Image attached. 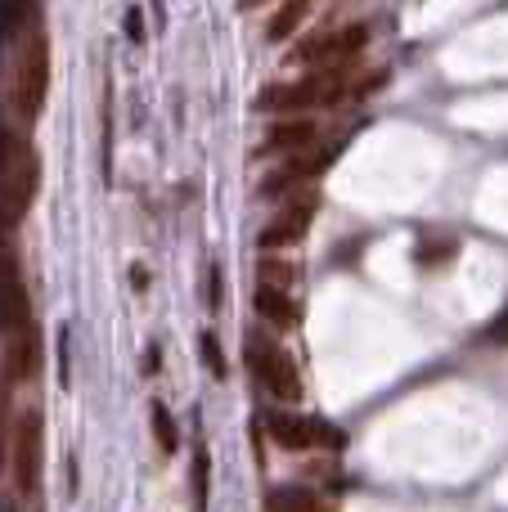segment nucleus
<instances>
[{"label": "nucleus", "mask_w": 508, "mask_h": 512, "mask_svg": "<svg viewBox=\"0 0 508 512\" xmlns=\"http://www.w3.org/2000/svg\"><path fill=\"white\" fill-rule=\"evenodd\" d=\"M41 364H45L41 315H36L18 248H9L0 239V378L9 387H27V382H36Z\"/></svg>", "instance_id": "nucleus-1"}, {"label": "nucleus", "mask_w": 508, "mask_h": 512, "mask_svg": "<svg viewBox=\"0 0 508 512\" xmlns=\"http://www.w3.org/2000/svg\"><path fill=\"white\" fill-rule=\"evenodd\" d=\"M50 99V32L45 18L0 41V108L14 122L36 126Z\"/></svg>", "instance_id": "nucleus-2"}, {"label": "nucleus", "mask_w": 508, "mask_h": 512, "mask_svg": "<svg viewBox=\"0 0 508 512\" xmlns=\"http://www.w3.org/2000/svg\"><path fill=\"white\" fill-rule=\"evenodd\" d=\"M27 131L32 126L14 122L0 108V239L18 234L41 194V153Z\"/></svg>", "instance_id": "nucleus-3"}, {"label": "nucleus", "mask_w": 508, "mask_h": 512, "mask_svg": "<svg viewBox=\"0 0 508 512\" xmlns=\"http://www.w3.org/2000/svg\"><path fill=\"white\" fill-rule=\"evenodd\" d=\"M360 72V59L356 63H338V68H306V77L297 81H279V86H266L257 99V108H266V113H320V108H338L347 104V99L365 95V90H374L378 81H383V72H374V77L356 81Z\"/></svg>", "instance_id": "nucleus-4"}, {"label": "nucleus", "mask_w": 508, "mask_h": 512, "mask_svg": "<svg viewBox=\"0 0 508 512\" xmlns=\"http://www.w3.org/2000/svg\"><path fill=\"white\" fill-rule=\"evenodd\" d=\"M9 472H14L18 499L32 504L36 490H41V472H45V418L36 405H27L14 414V432H9Z\"/></svg>", "instance_id": "nucleus-5"}, {"label": "nucleus", "mask_w": 508, "mask_h": 512, "mask_svg": "<svg viewBox=\"0 0 508 512\" xmlns=\"http://www.w3.org/2000/svg\"><path fill=\"white\" fill-rule=\"evenodd\" d=\"M248 373L270 400H279V405H297V400H302V373H297L293 355L261 333L248 337Z\"/></svg>", "instance_id": "nucleus-6"}, {"label": "nucleus", "mask_w": 508, "mask_h": 512, "mask_svg": "<svg viewBox=\"0 0 508 512\" xmlns=\"http://www.w3.org/2000/svg\"><path fill=\"white\" fill-rule=\"evenodd\" d=\"M266 432L279 450L288 454H311V450H338L342 445V432L329 427L324 418H311V414H288V409H270L266 418Z\"/></svg>", "instance_id": "nucleus-7"}, {"label": "nucleus", "mask_w": 508, "mask_h": 512, "mask_svg": "<svg viewBox=\"0 0 508 512\" xmlns=\"http://www.w3.org/2000/svg\"><path fill=\"white\" fill-rule=\"evenodd\" d=\"M315 212H320V194H315V189H297V194H288L284 207H279V212L270 216L266 225H261L257 248H261V252L297 248V243L306 239V230H311Z\"/></svg>", "instance_id": "nucleus-8"}, {"label": "nucleus", "mask_w": 508, "mask_h": 512, "mask_svg": "<svg viewBox=\"0 0 508 512\" xmlns=\"http://www.w3.org/2000/svg\"><path fill=\"white\" fill-rule=\"evenodd\" d=\"M369 45V27L365 23H351V27H333V32H320L311 41H302L288 63L297 68H338V63H356Z\"/></svg>", "instance_id": "nucleus-9"}, {"label": "nucleus", "mask_w": 508, "mask_h": 512, "mask_svg": "<svg viewBox=\"0 0 508 512\" xmlns=\"http://www.w3.org/2000/svg\"><path fill=\"white\" fill-rule=\"evenodd\" d=\"M315 144H320V122H315L311 113H288L266 131L261 153H279V158H288V153H306V149H315Z\"/></svg>", "instance_id": "nucleus-10"}, {"label": "nucleus", "mask_w": 508, "mask_h": 512, "mask_svg": "<svg viewBox=\"0 0 508 512\" xmlns=\"http://www.w3.org/2000/svg\"><path fill=\"white\" fill-rule=\"evenodd\" d=\"M252 306H257V315L266 319L270 328H297V324H302V301L293 297V288H279V283H257Z\"/></svg>", "instance_id": "nucleus-11"}, {"label": "nucleus", "mask_w": 508, "mask_h": 512, "mask_svg": "<svg viewBox=\"0 0 508 512\" xmlns=\"http://www.w3.org/2000/svg\"><path fill=\"white\" fill-rule=\"evenodd\" d=\"M266 512H333V508L306 486H279L266 495Z\"/></svg>", "instance_id": "nucleus-12"}, {"label": "nucleus", "mask_w": 508, "mask_h": 512, "mask_svg": "<svg viewBox=\"0 0 508 512\" xmlns=\"http://www.w3.org/2000/svg\"><path fill=\"white\" fill-rule=\"evenodd\" d=\"M306 9H311V0H284V5L270 14V23H266V36L270 41H288V36L302 27V18H306Z\"/></svg>", "instance_id": "nucleus-13"}, {"label": "nucleus", "mask_w": 508, "mask_h": 512, "mask_svg": "<svg viewBox=\"0 0 508 512\" xmlns=\"http://www.w3.org/2000/svg\"><path fill=\"white\" fill-rule=\"evenodd\" d=\"M189 490H194V512H207V499H212V454H207V445L194 450V463H189Z\"/></svg>", "instance_id": "nucleus-14"}, {"label": "nucleus", "mask_w": 508, "mask_h": 512, "mask_svg": "<svg viewBox=\"0 0 508 512\" xmlns=\"http://www.w3.org/2000/svg\"><path fill=\"white\" fill-rule=\"evenodd\" d=\"M297 274H302V270H297L293 261H279L275 252H266V256H261V265H257V279L261 283H279V288H293Z\"/></svg>", "instance_id": "nucleus-15"}, {"label": "nucleus", "mask_w": 508, "mask_h": 512, "mask_svg": "<svg viewBox=\"0 0 508 512\" xmlns=\"http://www.w3.org/2000/svg\"><path fill=\"white\" fill-rule=\"evenodd\" d=\"M153 441L162 445V454H176V450H180L176 418H171V409H167V405H153Z\"/></svg>", "instance_id": "nucleus-16"}, {"label": "nucleus", "mask_w": 508, "mask_h": 512, "mask_svg": "<svg viewBox=\"0 0 508 512\" xmlns=\"http://www.w3.org/2000/svg\"><path fill=\"white\" fill-rule=\"evenodd\" d=\"M9 382L0 378V472H9V432H14V405H9Z\"/></svg>", "instance_id": "nucleus-17"}, {"label": "nucleus", "mask_w": 508, "mask_h": 512, "mask_svg": "<svg viewBox=\"0 0 508 512\" xmlns=\"http://www.w3.org/2000/svg\"><path fill=\"white\" fill-rule=\"evenodd\" d=\"M198 346H203V364L212 369V378H225V373H230V364H225V355H221V342H216V333H203V337H198Z\"/></svg>", "instance_id": "nucleus-18"}, {"label": "nucleus", "mask_w": 508, "mask_h": 512, "mask_svg": "<svg viewBox=\"0 0 508 512\" xmlns=\"http://www.w3.org/2000/svg\"><path fill=\"white\" fill-rule=\"evenodd\" d=\"M54 337H59V387H68V378H72V373H68V364H72V351H68V324H59V333H54Z\"/></svg>", "instance_id": "nucleus-19"}, {"label": "nucleus", "mask_w": 508, "mask_h": 512, "mask_svg": "<svg viewBox=\"0 0 508 512\" xmlns=\"http://www.w3.org/2000/svg\"><path fill=\"white\" fill-rule=\"evenodd\" d=\"M207 306H221V270H216V265H212V270H207Z\"/></svg>", "instance_id": "nucleus-20"}, {"label": "nucleus", "mask_w": 508, "mask_h": 512, "mask_svg": "<svg viewBox=\"0 0 508 512\" xmlns=\"http://www.w3.org/2000/svg\"><path fill=\"white\" fill-rule=\"evenodd\" d=\"M131 283H135V288H149V270H144V265H135V270H131Z\"/></svg>", "instance_id": "nucleus-21"}, {"label": "nucleus", "mask_w": 508, "mask_h": 512, "mask_svg": "<svg viewBox=\"0 0 508 512\" xmlns=\"http://www.w3.org/2000/svg\"><path fill=\"white\" fill-rule=\"evenodd\" d=\"M162 364V355H158V346H149V355H144V373H153Z\"/></svg>", "instance_id": "nucleus-22"}, {"label": "nucleus", "mask_w": 508, "mask_h": 512, "mask_svg": "<svg viewBox=\"0 0 508 512\" xmlns=\"http://www.w3.org/2000/svg\"><path fill=\"white\" fill-rule=\"evenodd\" d=\"M68 495H77V459H68Z\"/></svg>", "instance_id": "nucleus-23"}, {"label": "nucleus", "mask_w": 508, "mask_h": 512, "mask_svg": "<svg viewBox=\"0 0 508 512\" xmlns=\"http://www.w3.org/2000/svg\"><path fill=\"white\" fill-rule=\"evenodd\" d=\"M0 512H23V508H18V504H0Z\"/></svg>", "instance_id": "nucleus-24"}]
</instances>
